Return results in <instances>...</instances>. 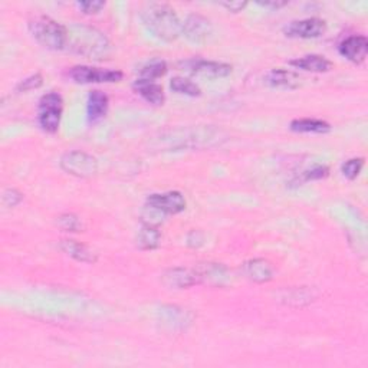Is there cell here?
<instances>
[{
	"label": "cell",
	"instance_id": "83f0119b",
	"mask_svg": "<svg viewBox=\"0 0 368 368\" xmlns=\"http://www.w3.org/2000/svg\"><path fill=\"white\" fill-rule=\"evenodd\" d=\"M330 174V170L328 167L325 166H314L313 168L306 170V172L304 173V180L309 181V180H321V179H325Z\"/></svg>",
	"mask_w": 368,
	"mask_h": 368
},
{
	"label": "cell",
	"instance_id": "ba28073f",
	"mask_svg": "<svg viewBox=\"0 0 368 368\" xmlns=\"http://www.w3.org/2000/svg\"><path fill=\"white\" fill-rule=\"evenodd\" d=\"M69 75L78 83L120 82L122 79V73H120V70L91 68V66H85V65L74 66L73 69H70Z\"/></svg>",
	"mask_w": 368,
	"mask_h": 368
},
{
	"label": "cell",
	"instance_id": "f546056e",
	"mask_svg": "<svg viewBox=\"0 0 368 368\" xmlns=\"http://www.w3.org/2000/svg\"><path fill=\"white\" fill-rule=\"evenodd\" d=\"M220 6L224 8L228 12L239 13L248 6V3L246 2H223V3H220Z\"/></svg>",
	"mask_w": 368,
	"mask_h": 368
},
{
	"label": "cell",
	"instance_id": "6da1fadb",
	"mask_svg": "<svg viewBox=\"0 0 368 368\" xmlns=\"http://www.w3.org/2000/svg\"><path fill=\"white\" fill-rule=\"evenodd\" d=\"M65 49L91 60H104L111 51L107 36L92 26L73 25L66 27Z\"/></svg>",
	"mask_w": 368,
	"mask_h": 368
},
{
	"label": "cell",
	"instance_id": "7402d4cb",
	"mask_svg": "<svg viewBox=\"0 0 368 368\" xmlns=\"http://www.w3.org/2000/svg\"><path fill=\"white\" fill-rule=\"evenodd\" d=\"M170 88H172L177 94L187 95V96H199L202 92L199 88V85H196L194 82L183 78V77H174L172 79V82H170Z\"/></svg>",
	"mask_w": 368,
	"mask_h": 368
},
{
	"label": "cell",
	"instance_id": "4fadbf2b",
	"mask_svg": "<svg viewBox=\"0 0 368 368\" xmlns=\"http://www.w3.org/2000/svg\"><path fill=\"white\" fill-rule=\"evenodd\" d=\"M265 82L272 88H284V90H295L301 85L300 75L289 69H272L269 70L265 77Z\"/></svg>",
	"mask_w": 368,
	"mask_h": 368
},
{
	"label": "cell",
	"instance_id": "7a4b0ae2",
	"mask_svg": "<svg viewBox=\"0 0 368 368\" xmlns=\"http://www.w3.org/2000/svg\"><path fill=\"white\" fill-rule=\"evenodd\" d=\"M147 31L163 42H173L181 35V22L172 6L166 3H147L141 10Z\"/></svg>",
	"mask_w": 368,
	"mask_h": 368
},
{
	"label": "cell",
	"instance_id": "8fae6325",
	"mask_svg": "<svg viewBox=\"0 0 368 368\" xmlns=\"http://www.w3.org/2000/svg\"><path fill=\"white\" fill-rule=\"evenodd\" d=\"M338 51L348 61L361 64L365 61L368 53V39L364 35H352L339 44Z\"/></svg>",
	"mask_w": 368,
	"mask_h": 368
},
{
	"label": "cell",
	"instance_id": "4dcf8cb0",
	"mask_svg": "<svg viewBox=\"0 0 368 368\" xmlns=\"http://www.w3.org/2000/svg\"><path fill=\"white\" fill-rule=\"evenodd\" d=\"M259 6H263V8H267V9H280L288 5V2H265V3H258Z\"/></svg>",
	"mask_w": 368,
	"mask_h": 368
},
{
	"label": "cell",
	"instance_id": "9a60e30c",
	"mask_svg": "<svg viewBox=\"0 0 368 368\" xmlns=\"http://www.w3.org/2000/svg\"><path fill=\"white\" fill-rule=\"evenodd\" d=\"M244 274L257 284H265L274 278V267L265 259H252L244 265Z\"/></svg>",
	"mask_w": 368,
	"mask_h": 368
},
{
	"label": "cell",
	"instance_id": "7c38bea8",
	"mask_svg": "<svg viewBox=\"0 0 368 368\" xmlns=\"http://www.w3.org/2000/svg\"><path fill=\"white\" fill-rule=\"evenodd\" d=\"M163 282L170 288L184 289L199 284V279H197V274L194 269L173 267L168 269V271L163 275Z\"/></svg>",
	"mask_w": 368,
	"mask_h": 368
},
{
	"label": "cell",
	"instance_id": "2e32d148",
	"mask_svg": "<svg viewBox=\"0 0 368 368\" xmlns=\"http://www.w3.org/2000/svg\"><path fill=\"white\" fill-rule=\"evenodd\" d=\"M109 107V100L108 96L100 91L94 90L88 95V103H87V116L90 122H98L101 121L108 112Z\"/></svg>",
	"mask_w": 368,
	"mask_h": 368
},
{
	"label": "cell",
	"instance_id": "9c48e42d",
	"mask_svg": "<svg viewBox=\"0 0 368 368\" xmlns=\"http://www.w3.org/2000/svg\"><path fill=\"white\" fill-rule=\"evenodd\" d=\"M325 31H327V23L319 18L293 21L284 29L288 38H300V39L319 38L325 34Z\"/></svg>",
	"mask_w": 368,
	"mask_h": 368
},
{
	"label": "cell",
	"instance_id": "d6986e66",
	"mask_svg": "<svg viewBox=\"0 0 368 368\" xmlns=\"http://www.w3.org/2000/svg\"><path fill=\"white\" fill-rule=\"evenodd\" d=\"M292 66L308 70V73H315V74H322V73H328V70L332 68V62L328 61L327 58H324L321 55H306L302 56V58L293 60L289 62Z\"/></svg>",
	"mask_w": 368,
	"mask_h": 368
},
{
	"label": "cell",
	"instance_id": "3957f363",
	"mask_svg": "<svg viewBox=\"0 0 368 368\" xmlns=\"http://www.w3.org/2000/svg\"><path fill=\"white\" fill-rule=\"evenodd\" d=\"M29 32L34 39L47 49L61 51L66 45V26L55 19L39 15L29 21Z\"/></svg>",
	"mask_w": 368,
	"mask_h": 368
},
{
	"label": "cell",
	"instance_id": "30bf717a",
	"mask_svg": "<svg viewBox=\"0 0 368 368\" xmlns=\"http://www.w3.org/2000/svg\"><path fill=\"white\" fill-rule=\"evenodd\" d=\"M147 205L157 209L164 215H177L186 209V200L180 192H167L151 194L147 199Z\"/></svg>",
	"mask_w": 368,
	"mask_h": 368
},
{
	"label": "cell",
	"instance_id": "d4e9b609",
	"mask_svg": "<svg viewBox=\"0 0 368 368\" xmlns=\"http://www.w3.org/2000/svg\"><path fill=\"white\" fill-rule=\"evenodd\" d=\"M363 167H364V159H351L343 164L341 173L348 180H356L360 176Z\"/></svg>",
	"mask_w": 368,
	"mask_h": 368
},
{
	"label": "cell",
	"instance_id": "4316f807",
	"mask_svg": "<svg viewBox=\"0 0 368 368\" xmlns=\"http://www.w3.org/2000/svg\"><path fill=\"white\" fill-rule=\"evenodd\" d=\"M44 83V78H42L40 74H36V75H32L29 78H26L23 81H21L18 83V92H26V91H32V90H36L39 88L40 85Z\"/></svg>",
	"mask_w": 368,
	"mask_h": 368
},
{
	"label": "cell",
	"instance_id": "cb8c5ba5",
	"mask_svg": "<svg viewBox=\"0 0 368 368\" xmlns=\"http://www.w3.org/2000/svg\"><path fill=\"white\" fill-rule=\"evenodd\" d=\"M163 315L166 317L164 321L167 324H172L174 325V327H184V324L186 322H190V319L187 318V313L184 309H177L176 306H167V308H163Z\"/></svg>",
	"mask_w": 368,
	"mask_h": 368
},
{
	"label": "cell",
	"instance_id": "ac0fdd59",
	"mask_svg": "<svg viewBox=\"0 0 368 368\" xmlns=\"http://www.w3.org/2000/svg\"><path fill=\"white\" fill-rule=\"evenodd\" d=\"M60 246L66 254H69L70 258H74L78 262H83V263H95L96 262V254L88 246L77 242V240L64 239V240H61Z\"/></svg>",
	"mask_w": 368,
	"mask_h": 368
},
{
	"label": "cell",
	"instance_id": "e0dca14e",
	"mask_svg": "<svg viewBox=\"0 0 368 368\" xmlns=\"http://www.w3.org/2000/svg\"><path fill=\"white\" fill-rule=\"evenodd\" d=\"M197 279L200 282H206V284L213 285H223L226 279H228V269L219 263H203L199 265L196 269Z\"/></svg>",
	"mask_w": 368,
	"mask_h": 368
},
{
	"label": "cell",
	"instance_id": "277c9868",
	"mask_svg": "<svg viewBox=\"0 0 368 368\" xmlns=\"http://www.w3.org/2000/svg\"><path fill=\"white\" fill-rule=\"evenodd\" d=\"M64 109V100L58 92H48L40 98L38 121L42 130L53 134L58 131Z\"/></svg>",
	"mask_w": 368,
	"mask_h": 368
},
{
	"label": "cell",
	"instance_id": "484cf974",
	"mask_svg": "<svg viewBox=\"0 0 368 368\" xmlns=\"http://www.w3.org/2000/svg\"><path fill=\"white\" fill-rule=\"evenodd\" d=\"M60 228L66 232H79L81 222L75 215H62L58 219Z\"/></svg>",
	"mask_w": 368,
	"mask_h": 368
},
{
	"label": "cell",
	"instance_id": "52a82bcc",
	"mask_svg": "<svg viewBox=\"0 0 368 368\" xmlns=\"http://www.w3.org/2000/svg\"><path fill=\"white\" fill-rule=\"evenodd\" d=\"M211 34H213V26L202 15H189L184 23H181V35L193 44H206Z\"/></svg>",
	"mask_w": 368,
	"mask_h": 368
},
{
	"label": "cell",
	"instance_id": "f1b7e54d",
	"mask_svg": "<svg viewBox=\"0 0 368 368\" xmlns=\"http://www.w3.org/2000/svg\"><path fill=\"white\" fill-rule=\"evenodd\" d=\"M78 6L87 15H95L105 6V2H100V0H92L91 2V0H88V2H79Z\"/></svg>",
	"mask_w": 368,
	"mask_h": 368
},
{
	"label": "cell",
	"instance_id": "8992f818",
	"mask_svg": "<svg viewBox=\"0 0 368 368\" xmlns=\"http://www.w3.org/2000/svg\"><path fill=\"white\" fill-rule=\"evenodd\" d=\"M184 70L194 77H202L207 79H220L232 74V66L229 64L205 61V60H192L183 64Z\"/></svg>",
	"mask_w": 368,
	"mask_h": 368
},
{
	"label": "cell",
	"instance_id": "44dd1931",
	"mask_svg": "<svg viewBox=\"0 0 368 368\" xmlns=\"http://www.w3.org/2000/svg\"><path fill=\"white\" fill-rule=\"evenodd\" d=\"M161 240V235L155 226L143 224L137 233V246L143 250H153L159 248Z\"/></svg>",
	"mask_w": 368,
	"mask_h": 368
},
{
	"label": "cell",
	"instance_id": "603a6c76",
	"mask_svg": "<svg viewBox=\"0 0 368 368\" xmlns=\"http://www.w3.org/2000/svg\"><path fill=\"white\" fill-rule=\"evenodd\" d=\"M167 73V64L160 60H154L151 62H147L144 66H141L140 69V77L141 79H148L154 81Z\"/></svg>",
	"mask_w": 368,
	"mask_h": 368
},
{
	"label": "cell",
	"instance_id": "5b68a950",
	"mask_svg": "<svg viewBox=\"0 0 368 368\" xmlns=\"http://www.w3.org/2000/svg\"><path fill=\"white\" fill-rule=\"evenodd\" d=\"M61 167L66 173L77 177H91L96 173L98 163L92 155L82 151H70L61 160Z\"/></svg>",
	"mask_w": 368,
	"mask_h": 368
},
{
	"label": "cell",
	"instance_id": "ffe728a7",
	"mask_svg": "<svg viewBox=\"0 0 368 368\" xmlns=\"http://www.w3.org/2000/svg\"><path fill=\"white\" fill-rule=\"evenodd\" d=\"M291 130L295 133H314V134H327L331 131V125L327 121L315 118H301L291 122Z\"/></svg>",
	"mask_w": 368,
	"mask_h": 368
},
{
	"label": "cell",
	"instance_id": "5bb4252c",
	"mask_svg": "<svg viewBox=\"0 0 368 368\" xmlns=\"http://www.w3.org/2000/svg\"><path fill=\"white\" fill-rule=\"evenodd\" d=\"M133 90L140 95L143 96L144 100L153 105H163L166 101V95L164 91L161 88V85H159L157 82L154 81H148V79H137L133 85Z\"/></svg>",
	"mask_w": 368,
	"mask_h": 368
}]
</instances>
